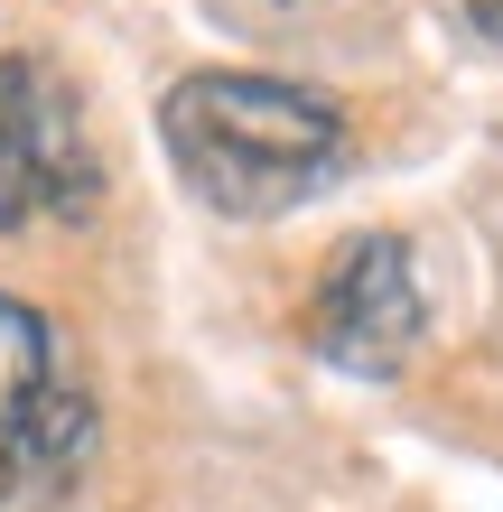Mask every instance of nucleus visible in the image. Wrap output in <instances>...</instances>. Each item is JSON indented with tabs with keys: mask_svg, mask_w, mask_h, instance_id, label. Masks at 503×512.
Returning <instances> with one entry per match:
<instances>
[{
	"mask_svg": "<svg viewBox=\"0 0 503 512\" xmlns=\"http://www.w3.org/2000/svg\"><path fill=\"white\" fill-rule=\"evenodd\" d=\"M103 187L94 140L75 122V94L38 56H0V233L38 215H84Z\"/></svg>",
	"mask_w": 503,
	"mask_h": 512,
	"instance_id": "3",
	"label": "nucleus"
},
{
	"mask_svg": "<svg viewBox=\"0 0 503 512\" xmlns=\"http://www.w3.org/2000/svg\"><path fill=\"white\" fill-rule=\"evenodd\" d=\"M466 19H476L485 38H503V0H466Z\"/></svg>",
	"mask_w": 503,
	"mask_h": 512,
	"instance_id": "5",
	"label": "nucleus"
},
{
	"mask_svg": "<svg viewBox=\"0 0 503 512\" xmlns=\"http://www.w3.org/2000/svg\"><path fill=\"white\" fill-rule=\"evenodd\" d=\"M94 457V401L56 364V326L0 289V503L66 494Z\"/></svg>",
	"mask_w": 503,
	"mask_h": 512,
	"instance_id": "2",
	"label": "nucleus"
},
{
	"mask_svg": "<svg viewBox=\"0 0 503 512\" xmlns=\"http://www.w3.org/2000/svg\"><path fill=\"white\" fill-rule=\"evenodd\" d=\"M420 326H429V298H420V270H410V243H392V233H354L308 298V345L373 382L410 364Z\"/></svg>",
	"mask_w": 503,
	"mask_h": 512,
	"instance_id": "4",
	"label": "nucleus"
},
{
	"mask_svg": "<svg viewBox=\"0 0 503 512\" xmlns=\"http://www.w3.org/2000/svg\"><path fill=\"white\" fill-rule=\"evenodd\" d=\"M159 140L177 177L215 215H243V224L308 205L345 168V112L289 75H243V66L177 75L159 103Z\"/></svg>",
	"mask_w": 503,
	"mask_h": 512,
	"instance_id": "1",
	"label": "nucleus"
}]
</instances>
